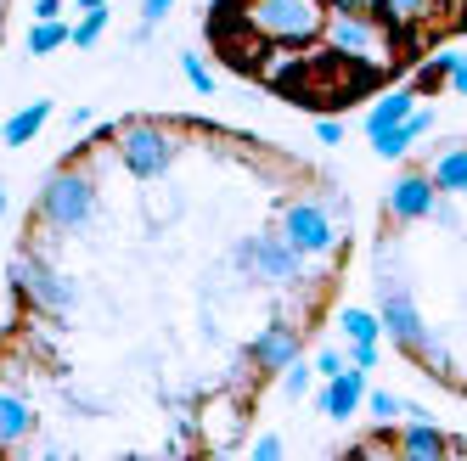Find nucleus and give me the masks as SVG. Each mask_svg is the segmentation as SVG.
<instances>
[{
	"label": "nucleus",
	"instance_id": "13",
	"mask_svg": "<svg viewBox=\"0 0 467 461\" xmlns=\"http://www.w3.org/2000/svg\"><path fill=\"white\" fill-rule=\"evenodd\" d=\"M428 129H433V113H411V118H400L394 129H383V136H372V152L378 158H406Z\"/></svg>",
	"mask_w": 467,
	"mask_h": 461
},
{
	"label": "nucleus",
	"instance_id": "3",
	"mask_svg": "<svg viewBox=\"0 0 467 461\" xmlns=\"http://www.w3.org/2000/svg\"><path fill=\"white\" fill-rule=\"evenodd\" d=\"M338 220L332 203H310V197H298V203L282 209V242L298 253V259H327L338 248Z\"/></svg>",
	"mask_w": 467,
	"mask_h": 461
},
{
	"label": "nucleus",
	"instance_id": "35",
	"mask_svg": "<svg viewBox=\"0 0 467 461\" xmlns=\"http://www.w3.org/2000/svg\"><path fill=\"white\" fill-rule=\"evenodd\" d=\"M79 6H85V12H90V6H108V0H79Z\"/></svg>",
	"mask_w": 467,
	"mask_h": 461
},
{
	"label": "nucleus",
	"instance_id": "14",
	"mask_svg": "<svg viewBox=\"0 0 467 461\" xmlns=\"http://www.w3.org/2000/svg\"><path fill=\"white\" fill-rule=\"evenodd\" d=\"M428 180H433V191H440V197H462L467 191V147H451V152L433 158Z\"/></svg>",
	"mask_w": 467,
	"mask_h": 461
},
{
	"label": "nucleus",
	"instance_id": "28",
	"mask_svg": "<svg viewBox=\"0 0 467 461\" xmlns=\"http://www.w3.org/2000/svg\"><path fill=\"white\" fill-rule=\"evenodd\" d=\"M316 372H321V377H338V372H344V354H338V349H321V354H316Z\"/></svg>",
	"mask_w": 467,
	"mask_h": 461
},
{
	"label": "nucleus",
	"instance_id": "29",
	"mask_svg": "<svg viewBox=\"0 0 467 461\" xmlns=\"http://www.w3.org/2000/svg\"><path fill=\"white\" fill-rule=\"evenodd\" d=\"M170 6H175V0H141V23H147V28L163 23V17H170Z\"/></svg>",
	"mask_w": 467,
	"mask_h": 461
},
{
	"label": "nucleus",
	"instance_id": "23",
	"mask_svg": "<svg viewBox=\"0 0 467 461\" xmlns=\"http://www.w3.org/2000/svg\"><path fill=\"white\" fill-rule=\"evenodd\" d=\"M310 383H316V372L305 366V360H293V366H282V394H287V400H305V394H310Z\"/></svg>",
	"mask_w": 467,
	"mask_h": 461
},
{
	"label": "nucleus",
	"instance_id": "25",
	"mask_svg": "<svg viewBox=\"0 0 467 461\" xmlns=\"http://www.w3.org/2000/svg\"><path fill=\"white\" fill-rule=\"evenodd\" d=\"M366 411L378 422H394V416H406V400H400V394H366Z\"/></svg>",
	"mask_w": 467,
	"mask_h": 461
},
{
	"label": "nucleus",
	"instance_id": "9",
	"mask_svg": "<svg viewBox=\"0 0 467 461\" xmlns=\"http://www.w3.org/2000/svg\"><path fill=\"white\" fill-rule=\"evenodd\" d=\"M316 405H321L332 422H349V416L366 405V372H360V366H344L338 377H327V388L316 394Z\"/></svg>",
	"mask_w": 467,
	"mask_h": 461
},
{
	"label": "nucleus",
	"instance_id": "10",
	"mask_svg": "<svg viewBox=\"0 0 467 461\" xmlns=\"http://www.w3.org/2000/svg\"><path fill=\"white\" fill-rule=\"evenodd\" d=\"M433 180L428 175H400L394 186H389V214L394 220H428V209H433Z\"/></svg>",
	"mask_w": 467,
	"mask_h": 461
},
{
	"label": "nucleus",
	"instance_id": "32",
	"mask_svg": "<svg viewBox=\"0 0 467 461\" xmlns=\"http://www.w3.org/2000/svg\"><path fill=\"white\" fill-rule=\"evenodd\" d=\"M62 12V0H35V23H51Z\"/></svg>",
	"mask_w": 467,
	"mask_h": 461
},
{
	"label": "nucleus",
	"instance_id": "18",
	"mask_svg": "<svg viewBox=\"0 0 467 461\" xmlns=\"http://www.w3.org/2000/svg\"><path fill=\"white\" fill-rule=\"evenodd\" d=\"M378 17L389 28H417L433 17V0H378Z\"/></svg>",
	"mask_w": 467,
	"mask_h": 461
},
{
	"label": "nucleus",
	"instance_id": "11",
	"mask_svg": "<svg viewBox=\"0 0 467 461\" xmlns=\"http://www.w3.org/2000/svg\"><path fill=\"white\" fill-rule=\"evenodd\" d=\"M293 360H298V333H293V326H265V333L254 338V366L259 372H282V366H293Z\"/></svg>",
	"mask_w": 467,
	"mask_h": 461
},
{
	"label": "nucleus",
	"instance_id": "26",
	"mask_svg": "<svg viewBox=\"0 0 467 461\" xmlns=\"http://www.w3.org/2000/svg\"><path fill=\"white\" fill-rule=\"evenodd\" d=\"M265 79H271V85H293V74H298V56H287V51H276L271 62H265V68H259Z\"/></svg>",
	"mask_w": 467,
	"mask_h": 461
},
{
	"label": "nucleus",
	"instance_id": "36",
	"mask_svg": "<svg viewBox=\"0 0 467 461\" xmlns=\"http://www.w3.org/2000/svg\"><path fill=\"white\" fill-rule=\"evenodd\" d=\"M0 214H6V191H0Z\"/></svg>",
	"mask_w": 467,
	"mask_h": 461
},
{
	"label": "nucleus",
	"instance_id": "1",
	"mask_svg": "<svg viewBox=\"0 0 467 461\" xmlns=\"http://www.w3.org/2000/svg\"><path fill=\"white\" fill-rule=\"evenodd\" d=\"M243 23L254 28L259 40L310 46V40H321L327 6H321V0H243Z\"/></svg>",
	"mask_w": 467,
	"mask_h": 461
},
{
	"label": "nucleus",
	"instance_id": "31",
	"mask_svg": "<svg viewBox=\"0 0 467 461\" xmlns=\"http://www.w3.org/2000/svg\"><path fill=\"white\" fill-rule=\"evenodd\" d=\"M316 136H321V147H338V141H344V124H338V118H321Z\"/></svg>",
	"mask_w": 467,
	"mask_h": 461
},
{
	"label": "nucleus",
	"instance_id": "17",
	"mask_svg": "<svg viewBox=\"0 0 467 461\" xmlns=\"http://www.w3.org/2000/svg\"><path fill=\"white\" fill-rule=\"evenodd\" d=\"M394 450H400V456H417V461H428V456H440V450H445V439H440V427H433V422L422 416V422H411L406 434L394 439Z\"/></svg>",
	"mask_w": 467,
	"mask_h": 461
},
{
	"label": "nucleus",
	"instance_id": "20",
	"mask_svg": "<svg viewBox=\"0 0 467 461\" xmlns=\"http://www.w3.org/2000/svg\"><path fill=\"white\" fill-rule=\"evenodd\" d=\"M338 326H344V338H349V343H378V333H383V321H378L372 310H344Z\"/></svg>",
	"mask_w": 467,
	"mask_h": 461
},
{
	"label": "nucleus",
	"instance_id": "8",
	"mask_svg": "<svg viewBox=\"0 0 467 461\" xmlns=\"http://www.w3.org/2000/svg\"><path fill=\"white\" fill-rule=\"evenodd\" d=\"M378 304H383V333L400 343V349H417V338L428 333L422 326V315H417V304H411V292H406V282H394V276H383L378 282Z\"/></svg>",
	"mask_w": 467,
	"mask_h": 461
},
{
	"label": "nucleus",
	"instance_id": "19",
	"mask_svg": "<svg viewBox=\"0 0 467 461\" xmlns=\"http://www.w3.org/2000/svg\"><path fill=\"white\" fill-rule=\"evenodd\" d=\"M74 40V28L68 23H35V28H28V56H51V51H62V46H68Z\"/></svg>",
	"mask_w": 467,
	"mask_h": 461
},
{
	"label": "nucleus",
	"instance_id": "6",
	"mask_svg": "<svg viewBox=\"0 0 467 461\" xmlns=\"http://www.w3.org/2000/svg\"><path fill=\"white\" fill-rule=\"evenodd\" d=\"M237 265L259 282H271V287H293L298 276H305V259H298L282 237H243L237 242Z\"/></svg>",
	"mask_w": 467,
	"mask_h": 461
},
{
	"label": "nucleus",
	"instance_id": "5",
	"mask_svg": "<svg viewBox=\"0 0 467 461\" xmlns=\"http://www.w3.org/2000/svg\"><path fill=\"white\" fill-rule=\"evenodd\" d=\"M119 158L136 180H163L170 163H175V141L163 136L158 124H124L119 129Z\"/></svg>",
	"mask_w": 467,
	"mask_h": 461
},
{
	"label": "nucleus",
	"instance_id": "30",
	"mask_svg": "<svg viewBox=\"0 0 467 461\" xmlns=\"http://www.w3.org/2000/svg\"><path fill=\"white\" fill-rule=\"evenodd\" d=\"M276 456H282V439H276V434L254 439V461H276Z\"/></svg>",
	"mask_w": 467,
	"mask_h": 461
},
{
	"label": "nucleus",
	"instance_id": "34",
	"mask_svg": "<svg viewBox=\"0 0 467 461\" xmlns=\"http://www.w3.org/2000/svg\"><path fill=\"white\" fill-rule=\"evenodd\" d=\"M451 85H456V96H467V68H456V74H451Z\"/></svg>",
	"mask_w": 467,
	"mask_h": 461
},
{
	"label": "nucleus",
	"instance_id": "22",
	"mask_svg": "<svg viewBox=\"0 0 467 461\" xmlns=\"http://www.w3.org/2000/svg\"><path fill=\"white\" fill-rule=\"evenodd\" d=\"M102 28H108V6H90V12H85V23L74 28V40H68V46H79V51H90L96 40H102Z\"/></svg>",
	"mask_w": 467,
	"mask_h": 461
},
{
	"label": "nucleus",
	"instance_id": "21",
	"mask_svg": "<svg viewBox=\"0 0 467 461\" xmlns=\"http://www.w3.org/2000/svg\"><path fill=\"white\" fill-rule=\"evenodd\" d=\"M411 354H417V360H422V366H428V372H433V377H440V372H451V349H445V343H440V338H428V333H422V338H417V349H411Z\"/></svg>",
	"mask_w": 467,
	"mask_h": 461
},
{
	"label": "nucleus",
	"instance_id": "15",
	"mask_svg": "<svg viewBox=\"0 0 467 461\" xmlns=\"http://www.w3.org/2000/svg\"><path fill=\"white\" fill-rule=\"evenodd\" d=\"M417 113V90H389L383 102L366 113V136H383V129H394L400 118H411Z\"/></svg>",
	"mask_w": 467,
	"mask_h": 461
},
{
	"label": "nucleus",
	"instance_id": "27",
	"mask_svg": "<svg viewBox=\"0 0 467 461\" xmlns=\"http://www.w3.org/2000/svg\"><path fill=\"white\" fill-rule=\"evenodd\" d=\"M349 366L372 372V366H378V343H349Z\"/></svg>",
	"mask_w": 467,
	"mask_h": 461
},
{
	"label": "nucleus",
	"instance_id": "7",
	"mask_svg": "<svg viewBox=\"0 0 467 461\" xmlns=\"http://www.w3.org/2000/svg\"><path fill=\"white\" fill-rule=\"evenodd\" d=\"M12 282L23 287V299L35 304V310L62 315V310H74V304H79V287L62 276V271H51L46 259H17V265H12Z\"/></svg>",
	"mask_w": 467,
	"mask_h": 461
},
{
	"label": "nucleus",
	"instance_id": "4",
	"mask_svg": "<svg viewBox=\"0 0 467 461\" xmlns=\"http://www.w3.org/2000/svg\"><path fill=\"white\" fill-rule=\"evenodd\" d=\"M40 220L57 230H85L96 220V180L79 169H57L40 191Z\"/></svg>",
	"mask_w": 467,
	"mask_h": 461
},
{
	"label": "nucleus",
	"instance_id": "2",
	"mask_svg": "<svg viewBox=\"0 0 467 461\" xmlns=\"http://www.w3.org/2000/svg\"><path fill=\"white\" fill-rule=\"evenodd\" d=\"M321 40L332 46V56H344V62H366V68H383V51H389V23L372 17V12H327L321 23Z\"/></svg>",
	"mask_w": 467,
	"mask_h": 461
},
{
	"label": "nucleus",
	"instance_id": "16",
	"mask_svg": "<svg viewBox=\"0 0 467 461\" xmlns=\"http://www.w3.org/2000/svg\"><path fill=\"white\" fill-rule=\"evenodd\" d=\"M46 118H51V102H28V108H17L12 118H6V129H0V136H6V147H28L46 129Z\"/></svg>",
	"mask_w": 467,
	"mask_h": 461
},
{
	"label": "nucleus",
	"instance_id": "33",
	"mask_svg": "<svg viewBox=\"0 0 467 461\" xmlns=\"http://www.w3.org/2000/svg\"><path fill=\"white\" fill-rule=\"evenodd\" d=\"M338 6H349V12H378V0H338Z\"/></svg>",
	"mask_w": 467,
	"mask_h": 461
},
{
	"label": "nucleus",
	"instance_id": "12",
	"mask_svg": "<svg viewBox=\"0 0 467 461\" xmlns=\"http://www.w3.org/2000/svg\"><path fill=\"white\" fill-rule=\"evenodd\" d=\"M28 434H35V405H28L17 388H0V450L23 445Z\"/></svg>",
	"mask_w": 467,
	"mask_h": 461
},
{
	"label": "nucleus",
	"instance_id": "24",
	"mask_svg": "<svg viewBox=\"0 0 467 461\" xmlns=\"http://www.w3.org/2000/svg\"><path fill=\"white\" fill-rule=\"evenodd\" d=\"M181 74H186V85H192L197 96H214V74H209V62H203V56H192V51H186V56H181Z\"/></svg>",
	"mask_w": 467,
	"mask_h": 461
}]
</instances>
